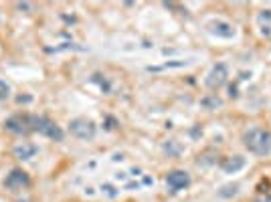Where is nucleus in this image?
<instances>
[{
	"instance_id": "10",
	"label": "nucleus",
	"mask_w": 271,
	"mask_h": 202,
	"mask_svg": "<svg viewBox=\"0 0 271 202\" xmlns=\"http://www.w3.org/2000/svg\"><path fill=\"white\" fill-rule=\"evenodd\" d=\"M259 28H261V35L271 39V10H263L259 14Z\"/></svg>"
},
{
	"instance_id": "1",
	"label": "nucleus",
	"mask_w": 271,
	"mask_h": 202,
	"mask_svg": "<svg viewBox=\"0 0 271 202\" xmlns=\"http://www.w3.org/2000/svg\"><path fill=\"white\" fill-rule=\"evenodd\" d=\"M245 148L255 156H269L271 154V131L265 127H249L243 133Z\"/></svg>"
},
{
	"instance_id": "8",
	"label": "nucleus",
	"mask_w": 271,
	"mask_h": 202,
	"mask_svg": "<svg viewBox=\"0 0 271 202\" xmlns=\"http://www.w3.org/2000/svg\"><path fill=\"white\" fill-rule=\"evenodd\" d=\"M37 152H39V148L33 146V144H26V142H22V144H18V146L14 148V156H16L18 160H31Z\"/></svg>"
},
{
	"instance_id": "9",
	"label": "nucleus",
	"mask_w": 271,
	"mask_h": 202,
	"mask_svg": "<svg viewBox=\"0 0 271 202\" xmlns=\"http://www.w3.org/2000/svg\"><path fill=\"white\" fill-rule=\"evenodd\" d=\"M24 125H28L26 117H10V119H6V129L12 131V133H28V127H24Z\"/></svg>"
},
{
	"instance_id": "4",
	"label": "nucleus",
	"mask_w": 271,
	"mask_h": 202,
	"mask_svg": "<svg viewBox=\"0 0 271 202\" xmlns=\"http://www.w3.org/2000/svg\"><path fill=\"white\" fill-rule=\"evenodd\" d=\"M227 79H229V69H227V65H225V63H217V65L210 69L208 77H206V85H208L210 89H219V87H223V85L227 83Z\"/></svg>"
},
{
	"instance_id": "6",
	"label": "nucleus",
	"mask_w": 271,
	"mask_h": 202,
	"mask_svg": "<svg viewBox=\"0 0 271 202\" xmlns=\"http://www.w3.org/2000/svg\"><path fill=\"white\" fill-rule=\"evenodd\" d=\"M166 184L172 192H178V190H184L188 184H190V176L182 170H176V172H170L168 178H166Z\"/></svg>"
},
{
	"instance_id": "7",
	"label": "nucleus",
	"mask_w": 271,
	"mask_h": 202,
	"mask_svg": "<svg viewBox=\"0 0 271 202\" xmlns=\"http://www.w3.org/2000/svg\"><path fill=\"white\" fill-rule=\"evenodd\" d=\"M26 184H28V178H26V174L20 172V170L10 172L8 178H6V186L12 188V190H18V188H22V186H26Z\"/></svg>"
},
{
	"instance_id": "5",
	"label": "nucleus",
	"mask_w": 271,
	"mask_h": 202,
	"mask_svg": "<svg viewBox=\"0 0 271 202\" xmlns=\"http://www.w3.org/2000/svg\"><path fill=\"white\" fill-rule=\"evenodd\" d=\"M206 30H208L210 35H217V37H221V39H233V37L237 35L235 26H233L231 22H227V20H221V18L206 22Z\"/></svg>"
},
{
	"instance_id": "3",
	"label": "nucleus",
	"mask_w": 271,
	"mask_h": 202,
	"mask_svg": "<svg viewBox=\"0 0 271 202\" xmlns=\"http://www.w3.org/2000/svg\"><path fill=\"white\" fill-rule=\"evenodd\" d=\"M69 129L75 138L79 140H91L95 136V123L91 119H85V117H77L69 123Z\"/></svg>"
},
{
	"instance_id": "2",
	"label": "nucleus",
	"mask_w": 271,
	"mask_h": 202,
	"mask_svg": "<svg viewBox=\"0 0 271 202\" xmlns=\"http://www.w3.org/2000/svg\"><path fill=\"white\" fill-rule=\"evenodd\" d=\"M26 123L31 125V129H35V131H39V133H43V136H47L55 142L63 140V129L57 123H53L51 119L43 117V115H26Z\"/></svg>"
}]
</instances>
